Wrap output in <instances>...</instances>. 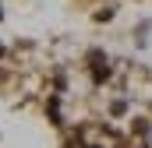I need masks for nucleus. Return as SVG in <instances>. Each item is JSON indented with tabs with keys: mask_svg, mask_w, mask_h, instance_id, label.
<instances>
[]
</instances>
